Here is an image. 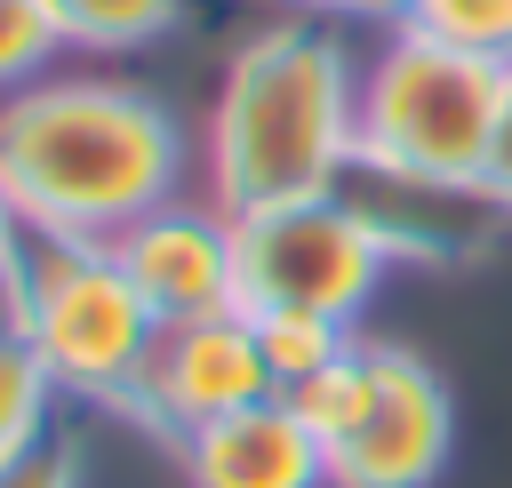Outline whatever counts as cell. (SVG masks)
Instances as JSON below:
<instances>
[{
	"instance_id": "obj_1",
	"label": "cell",
	"mask_w": 512,
	"mask_h": 488,
	"mask_svg": "<svg viewBox=\"0 0 512 488\" xmlns=\"http://www.w3.org/2000/svg\"><path fill=\"white\" fill-rule=\"evenodd\" d=\"M0 184L32 232L112 240L184 184L176 112L112 72H48L0 96Z\"/></svg>"
},
{
	"instance_id": "obj_2",
	"label": "cell",
	"mask_w": 512,
	"mask_h": 488,
	"mask_svg": "<svg viewBox=\"0 0 512 488\" xmlns=\"http://www.w3.org/2000/svg\"><path fill=\"white\" fill-rule=\"evenodd\" d=\"M360 152V64L328 16L264 24L232 48L208 112V200L248 216L320 200Z\"/></svg>"
},
{
	"instance_id": "obj_3",
	"label": "cell",
	"mask_w": 512,
	"mask_h": 488,
	"mask_svg": "<svg viewBox=\"0 0 512 488\" xmlns=\"http://www.w3.org/2000/svg\"><path fill=\"white\" fill-rule=\"evenodd\" d=\"M0 312L24 328V344L40 352V368L56 376L64 400L88 408H136L144 368L160 352V320L152 304L128 288L112 240H72V232H32Z\"/></svg>"
},
{
	"instance_id": "obj_4",
	"label": "cell",
	"mask_w": 512,
	"mask_h": 488,
	"mask_svg": "<svg viewBox=\"0 0 512 488\" xmlns=\"http://www.w3.org/2000/svg\"><path fill=\"white\" fill-rule=\"evenodd\" d=\"M328 448V488H432L456 448L448 384L400 344H344L312 384L288 392Z\"/></svg>"
},
{
	"instance_id": "obj_5",
	"label": "cell",
	"mask_w": 512,
	"mask_h": 488,
	"mask_svg": "<svg viewBox=\"0 0 512 488\" xmlns=\"http://www.w3.org/2000/svg\"><path fill=\"white\" fill-rule=\"evenodd\" d=\"M496 104H504V64L400 24L360 64V152L424 176H480Z\"/></svg>"
},
{
	"instance_id": "obj_6",
	"label": "cell",
	"mask_w": 512,
	"mask_h": 488,
	"mask_svg": "<svg viewBox=\"0 0 512 488\" xmlns=\"http://www.w3.org/2000/svg\"><path fill=\"white\" fill-rule=\"evenodd\" d=\"M240 224V312L272 320V312H296V320H336L352 328L376 296V280L392 272L384 248L368 240V224L320 192V200H280V208H248L232 216Z\"/></svg>"
},
{
	"instance_id": "obj_7",
	"label": "cell",
	"mask_w": 512,
	"mask_h": 488,
	"mask_svg": "<svg viewBox=\"0 0 512 488\" xmlns=\"http://www.w3.org/2000/svg\"><path fill=\"white\" fill-rule=\"evenodd\" d=\"M336 200L368 224L384 264H424V272L480 264L512 224V208L488 192V176H424V168H392L368 152H352Z\"/></svg>"
},
{
	"instance_id": "obj_8",
	"label": "cell",
	"mask_w": 512,
	"mask_h": 488,
	"mask_svg": "<svg viewBox=\"0 0 512 488\" xmlns=\"http://www.w3.org/2000/svg\"><path fill=\"white\" fill-rule=\"evenodd\" d=\"M112 256L160 328L240 312V224L216 200H160L152 216L112 232Z\"/></svg>"
},
{
	"instance_id": "obj_9",
	"label": "cell",
	"mask_w": 512,
	"mask_h": 488,
	"mask_svg": "<svg viewBox=\"0 0 512 488\" xmlns=\"http://www.w3.org/2000/svg\"><path fill=\"white\" fill-rule=\"evenodd\" d=\"M272 368H264V344H256V320L248 312H216V320H184V328H160V352L144 368V392H136V416L168 440L232 416V408H256L272 400Z\"/></svg>"
},
{
	"instance_id": "obj_10",
	"label": "cell",
	"mask_w": 512,
	"mask_h": 488,
	"mask_svg": "<svg viewBox=\"0 0 512 488\" xmlns=\"http://www.w3.org/2000/svg\"><path fill=\"white\" fill-rule=\"evenodd\" d=\"M176 456H184V480L192 488H328V448L296 416L288 392L184 432Z\"/></svg>"
},
{
	"instance_id": "obj_11",
	"label": "cell",
	"mask_w": 512,
	"mask_h": 488,
	"mask_svg": "<svg viewBox=\"0 0 512 488\" xmlns=\"http://www.w3.org/2000/svg\"><path fill=\"white\" fill-rule=\"evenodd\" d=\"M192 0H48L64 48H88V56H128V48H152L184 24Z\"/></svg>"
},
{
	"instance_id": "obj_12",
	"label": "cell",
	"mask_w": 512,
	"mask_h": 488,
	"mask_svg": "<svg viewBox=\"0 0 512 488\" xmlns=\"http://www.w3.org/2000/svg\"><path fill=\"white\" fill-rule=\"evenodd\" d=\"M56 376L40 368V352L24 344V328L0 312V456L32 448L40 432H56Z\"/></svg>"
},
{
	"instance_id": "obj_13",
	"label": "cell",
	"mask_w": 512,
	"mask_h": 488,
	"mask_svg": "<svg viewBox=\"0 0 512 488\" xmlns=\"http://www.w3.org/2000/svg\"><path fill=\"white\" fill-rule=\"evenodd\" d=\"M248 320H256V312H248ZM256 344H264V368H272V384H280V392H296V384H312L328 360H344L352 328H336V320H296V312H272V320H256Z\"/></svg>"
},
{
	"instance_id": "obj_14",
	"label": "cell",
	"mask_w": 512,
	"mask_h": 488,
	"mask_svg": "<svg viewBox=\"0 0 512 488\" xmlns=\"http://www.w3.org/2000/svg\"><path fill=\"white\" fill-rule=\"evenodd\" d=\"M64 56V32L48 16V0H0V96L48 80Z\"/></svg>"
},
{
	"instance_id": "obj_15",
	"label": "cell",
	"mask_w": 512,
	"mask_h": 488,
	"mask_svg": "<svg viewBox=\"0 0 512 488\" xmlns=\"http://www.w3.org/2000/svg\"><path fill=\"white\" fill-rule=\"evenodd\" d=\"M408 24L448 40V48H464V56L512 64V0H424Z\"/></svg>"
},
{
	"instance_id": "obj_16",
	"label": "cell",
	"mask_w": 512,
	"mask_h": 488,
	"mask_svg": "<svg viewBox=\"0 0 512 488\" xmlns=\"http://www.w3.org/2000/svg\"><path fill=\"white\" fill-rule=\"evenodd\" d=\"M0 488H80V448L64 432H40L32 448L0 456Z\"/></svg>"
},
{
	"instance_id": "obj_17",
	"label": "cell",
	"mask_w": 512,
	"mask_h": 488,
	"mask_svg": "<svg viewBox=\"0 0 512 488\" xmlns=\"http://www.w3.org/2000/svg\"><path fill=\"white\" fill-rule=\"evenodd\" d=\"M488 192L512 208V64H504V104H496V136H488Z\"/></svg>"
},
{
	"instance_id": "obj_18",
	"label": "cell",
	"mask_w": 512,
	"mask_h": 488,
	"mask_svg": "<svg viewBox=\"0 0 512 488\" xmlns=\"http://www.w3.org/2000/svg\"><path fill=\"white\" fill-rule=\"evenodd\" d=\"M24 240H32V224H24V208H16V200H8V184H0V288H8L16 256H24Z\"/></svg>"
},
{
	"instance_id": "obj_19",
	"label": "cell",
	"mask_w": 512,
	"mask_h": 488,
	"mask_svg": "<svg viewBox=\"0 0 512 488\" xmlns=\"http://www.w3.org/2000/svg\"><path fill=\"white\" fill-rule=\"evenodd\" d=\"M416 8H424V0H344V16H360V24H392V32H400Z\"/></svg>"
},
{
	"instance_id": "obj_20",
	"label": "cell",
	"mask_w": 512,
	"mask_h": 488,
	"mask_svg": "<svg viewBox=\"0 0 512 488\" xmlns=\"http://www.w3.org/2000/svg\"><path fill=\"white\" fill-rule=\"evenodd\" d=\"M296 16H344V0H288Z\"/></svg>"
}]
</instances>
